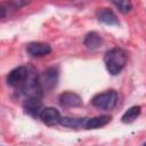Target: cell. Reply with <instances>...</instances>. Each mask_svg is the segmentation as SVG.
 Listing matches in <instances>:
<instances>
[{
	"label": "cell",
	"mask_w": 146,
	"mask_h": 146,
	"mask_svg": "<svg viewBox=\"0 0 146 146\" xmlns=\"http://www.w3.org/2000/svg\"><path fill=\"white\" fill-rule=\"evenodd\" d=\"M116 102H117V94L114 90H108L106 92L97 94L91 99V104L95 107L104 111H110L114 108L116 105Z\"/></svg>",
	"instance_id": "cell-2"
},
{
	"label": "cell",
	"mask_w": 146,
	"mask_h": 146,
	"mask_svg": "<svg viewBox=\"0 0 146 146\" xmlns=\"http://www.w3.org/2000/svg\"><path fill=\"white\" fill-rule=\"evenodd\" d=\"M59 102L62 105L67 107H79L82 105V98L74 92H64L59 96Z\"/></svg>",
	"instance_id": "cell-9"
},
{
	"label": "cell",
	"mask_w": 146,
	"mask_h": 146,
	"mask_svg": "<svg viewBox=\"0 0 146 146\" xmlns=\"http://www.w3.org/2000/svg\"><path fill=\"white\" fill-rule=\"evenodd\" d=\"M39 84L42 89V91H50L52 90L58 81V71L55 67H49L44 70L42 73L39 74L38 76Z\"/></svg>",
	"instance_id": "cell-3"
},
{
	"label": "cell",
	"mask_w": 146,
	"mask_h": 146,
	"mask_svg": "<svg viewBox=\"0 0 146 146\" xmlns=\"http://www.w3.org/2000/svg\"><path fill=\"white\" fill-rule=\"evenodd\" d=\"M26 51L32 57H42L51 52V47L44 42H30L26 46Z\"/></svg>",
	"instance_id": "cell-7"
},
{
	"label": "cell",
	"mask_w": 146,
	"mask_h": 146,
	"mask_svg": "<svg viewBox=\"0 0 146 146\" xmlns=\"http://www.w3.org/2000/svg\"><path fill=\"white\" fill-rule=\"evenodd\" d=\"M44 107L42 106V103L40 100V98H35V97H26L25 100L23 102V110L26 114L36 117L40 116L42 110Z\"/></svg>",
	"instance_id": "cell-5"
},
{
	"label": "cell",
	"mask_w": 146,
	"mask_h": 146,
	"mask_svg": "<svg viewBox=\"0 0 146 146\" xmlns=\"http://www.w3.org/2000/svg\"><path fill=\"white\" fill-rule=\"evenodd\" d=\"M39 117L47 125H56L60 123V120H62V116L58 110H56L55 107H44Z\"/></svg>",
	"instance_id": "cell-6"
},
{
	"label": "cell",
	"mask_w": 146,
	"mask_h": 146,
	"mask_svg": "<svg viewBox=\"0 0 146 146\" xmlns=\"http://www.w3.org/2000/svg\"><path fill=\"white\" fill-rule=\"evenodd\" d=\"M84 46L88 48V49H97L102 46L103 43V39L100 36V34H98L97 32H89L87 33V35L84 36V41H83Z\"/></svg>",
	"instance_id": "cell-11"
},
{
	"label": "cell",
	"mask_w": 146,
	"mask_h": 146,
	"mask_svg": "<svg viewBox=\"0 0 146 146\" xmlns=\"http://www.w3.org/2000/svg\"><path fill=\"white\" fill-rule=\"evenodd\" d=\"M140 110H141L140 106H132V107H130V108L122 115L121 121H122L123 123H131V122H133V121L139 116Z\"/></svg>",
	"instance_id": "cell-13"
},
{
	"label": "cell",
	"mask_w": 146,
	"mask_h": 146,
	"mask_svg": "<svg viewBox=\"0 0 146 146\" xmlns=\"http://www.w3.org/2000/svg\"><path fill=\"white\" fill-rule=\"evenodd\" d=\"M97 19L106 25H119V19L116 15L108 8H100L96 11Z\"/></svg>",
	"instance_id": "cell-8"
},
{
	"label": "cell",
	"mask_w": 146,
	"mask_h": 146,
	"mask_svg": "<svg viewBox=\"0 0 146 146\" xmlns=\"http://www.w3.org/2000/svg\"><path fill=\"white\" fill-rule=\"evenodd\" d=\"M111 119L112 117L110 115H99V116H95V117H87L84 128L86 129H97V128L104 127L111 122Z\"/></svg>",
	"instance_id": "cell-10"
},
{
	"label": "cell",
	"mask_w": 146,
	"mask_h": 146,
	"mask_svg": "<svg viewBox=\"0 0 146 146\" xmlns=\"http://www.w3.org/2000/svg\"><path fill=\"white\" fill-rule=\"evenodd\" d=\"M106 70L110 74H119L127 64V52L121 48H113L106 51L104 56Z\"/></svg>",
	"instance_id": "cell-1"
},
{
	"label": "cell",
	"mask_w": 146,
	"mask_h": 146,
	"mask_svg": "<svg viewBox=\"0 0 146 146\" xmlns=\"http://www.w3.org/2000/svg\"><path fill=\"white\" fill-rule=\"evenodd\" d=\"M29 72H30V67H26V66H18V67L11 70L9 72V74L7 75L8 86L21 89L27 79Z\"/></svg>",
	"instance_id": "cell-4"
},
{
	"label": "cell",
	"mask_w": 146,
	"mask_h": 146,
	"mask_svg": "<svg viewBox=\"0 0 146 146\" xmlns=\"http://www.w3.org/2000/svg\"><path fill=\"white\" fill-rule=\"evenodd\" d=\"M112 3L123 14H127L132 9V5L130 1H113Z\"/></svg>",
	"instance_id": "cell-14"
},
{
	"label": "cell",
	"mask_w": 146,
	"mask_h": 146,
	"mask_svg": "<svg viewBox=\"0 0 146 146\" xmlns=\"http://www.w3.org/2000/svg\"><path fill=\"white\" fill-rule=\"evenodd\" d=\"M87 117H62L60 124L67 128H84Z\"/></svg>",
	"instance_id": "cell-12"
},
{
	"label": "cell",
	"mask_w": 146,
	"mask_h": 146,
	"mask_svg": "<svg viewBox=\"0 0 146 146\" xmlns=\"http://www.w3.org/2000/svg\"><path fill=\"white\" fill-rule=\"evenodd\" d=\"M143 146H146V143H145V144H144V145H143Z\"/></svg>",
	"instance_id": "cell-15"
}]
</instances>
